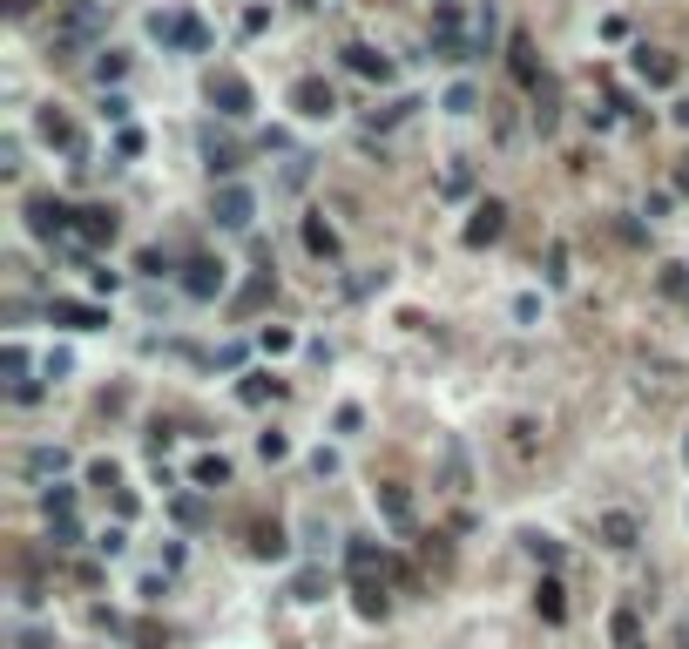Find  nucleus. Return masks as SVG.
<instances>
[{
    "instance_id": "nucleus-1",
    "label": "nucleus",
    "mask_w": 689,
    "mask_h": 649,
    "mask_svg": "<svg viewBox=\"0 0 689 649\" xmlns=\"http://www.w3.org/2000/svg\"><path fill=\"white\" fill-rule=\"evenodd\" d=\"M210 217H217L223 230H250L257 224V190H244V183H217Z\"/></svg>"
},
{
    "instance_id": "nucleus-2",
    "label": "nucleus",
    "mask_w": 689,
    "mask_h": 649,
    "mask_svg": "<svg viewBox=\"0 0 689 649\" xmlns=\"http://www.w3.org/2000/svg\"><path fill=\"white\" fill-rule=\"evenodd\" d=\"M27 230L48 237V244H68V237H75V210L55 203V197H34V203H27Z\"/></svg>"
},
{
    "instance_id": "nucleus-3",
    "label": "nucleus",
    "mask_w": 689,
    "mask_h": 649,
    "mask_svg": "<svg viewBox=\"0 0 689 649\" xmlns=\"http://www.w3.org/2000/svg\"><path fill=\"white\" fill-rule=\"evenodd\" d=\"M433 55L440 61H467L473 55L467 34H460V7H453V0H440V7H433Z\"/></svg>"
},
{
    "instance_id": "nucleus-4",
    "label": "nucleus",
    "mask_w": 689,
    "mask_h": 649,
    "mask_svg": "<svg viewBox=\"0 0 689 649\" xmlns=\"http://www.w3.org/2000/svg\"><path fill=\"white\" fill-rule=\"evenodd\" d=\"M291 109H298V115H312V122H332V115H338V95H332V81L304 75L298 89H291Z\"/></svg>"
},
{
    "instance_id": "nucleus-5",
    "label": "nucleus",
    "mask_w": 689,
    "mask_h": 649,
    "mask_svg": "<svg viewBox=\"0 0 689 649\" xmlns=\"http://www.w3.org/2000/svg\"><path fill=\"white\" fill-rule=\"evenodd\" d=\"M115 230H122V224H115V210H101V203H95V210H75V237H68V244L101 250V244H115Z\"/></svg>"
},
{
    "instance_id": "nucleus-6",
    "label": "nucleus",
    "mask_w": 689,
    "mask_h": 649,
    "mask_svg": "<svg viewBox=\"0 0 689 649\" xmlns=\"http://www.w3.org/2000/svg\"><path fill=\"white\" fill-rule=\"evenodd\" d=\"M507 460L514 467H534V460H541V420H507Z\"/></svg>"
},
{
    "instance_id": "nucleus-7",
    "label": "nucleus",
    "mask_w": 689,
    "mask_h": 649,
    "mask_svg": "<svg viewBox=\"0 0 689 649\" xmlns=\"http://www.w3.org/2000/svg\"><path fill=\"white\" fill-rule=\"evenodd\" d=\"M48 318L55 324H75V332H95V324H109L101 304H81V298H48Z\"/></svg>"
},
{
    "instance_id": "nucleus-8",
    "label": "nucleus",
    "mask_w": 689,
    "mask_h": 649,
    "mask_svg": "<svg viewBox=\"0 0 689 649\" xmlns=\"http://www.w3.org/2000/svg\"><path fill=\"white\" fill-rule=\"evenodd\" d=\"M210 101H217V115H250V81L244 75H217Z\"/></svg>"
},
{
    "instance_id": "nucleus-9",
    "label": "nucleus",
    "mask_w": 689,
    "mask_h": 649,
    "mask_svg": "<svg viewBox=\"0 0 689 649\" xmlns=\"http://www.w3.org/2000/svg\"><path fill=\"white\" fill-rule=\"evenodd\" d=\"M149 34H156V41H169V48H203V27L189 21V14H156V21H149Z\"/></svg>"
},
{
    "instance_id": "nucleus-10",
    "label": "nucleus",
    "mask_w": 689,
    "mask_h": 649,
    "mask_svg": "<svg viewBox=\"0 0 689 649\" xmlns=\"http://www.w3.org/2000/svg\"><path fill=\"white\" fill-rule=\"evenodd\" d=\"M21 473H27V481H61V473H68V447H27L21 453Z\"/></svg>"
},
{
    "instance_id": "nucleus-11",
    "label": "nucleus",
    "mask_w": 689,
    "mask_h": 649,
    "mask_svg": "<svg viewBox=\"0 0 689 649\" xmlns=\"http://www.w3.org/2000/svg\"><path fill=\"white\" fill-rule=\"evenodd\" d=\"M601 541H609L615 555H629L635 541H642V527H635V515H629V507H609V515H601Z\"/></svg>"
},
{
    "instance_id": "nucleus-12",
    "label": "nucleus",
    "mask_w": 689,
    "mask_h": 649,
    "mask_svg": "<svg viewBox=\"0 0 689 649\" xmlns=\"http://www.w3.org/2000/svg\"><path fill=\"white\" fill-rule=\"evenodd\" d=\"M507 230V203H480V210H473V224H467V244H493V237H501Z\"/></svg>"
},
{
    "instance_id": "nucleus-13",
    "label": "nucleus",
    "mask_w": 689,
    "mask_h": 649,
    "mask_svg": "<svg viewBox=\"0 0 689 649\" xmlns=\"http://www.w3.org/2000/svg\"><path fill=\"white\" fill-rule=\"evenodd\" d=\"M344 68H352V75H366V81H392V61L378 55V48H366V41L344 48Z\"/></svg>"
},
{
    "instance_id": "nucleus-14",
    "label": "nucleus",
    "mask_w": 689,
    "mask_h": 649,
    "mask_svg": "<svg viewBox=\"0 0 689 649\" xmlns=\"http://www.w3.org/2000/svg\"><path fill=\"white\" fill-rule=\"evenodd\" d=\"M635 75H642L649 89H669V81H676V61L656 55V48H635Z\"/></svg>"
},
{
    "instance_id": "nucleus-15",
    "label": "nucleus",
    "mask_w": 689,
    "mask_h": 649,
    "mask_svg": "<svg viewBox=\"0 0 689 649\" xmlns=\"http://www.w3.org/2000/svg\"><path fill=\"white\" fill-rule=\"evenodd\" d=\"M183 292H189V298H217V292H223V264L196 258V264H189V278H183Z\"/></svg>"
},
{
    "instance_id": "nucleus-16",
    "label": "nucleus",
    "mask_w": 689,
    "mask_h": 649,
    "mask_svg": "<svg viewBox=\"0 0 689 649\" xmlns=\"http://www.w3.org/2000/svg\"><path fill=\"white\" fill-rule=\"evenodd\" d=\"M41 135H48V143H61V149H68V156H75V163H81V135H75V122H68V115H61V109H41Z\"/></svg>"
},
{
    "instance_id": "nucleus-17",
    "label": "nucleus",
    "mask_w": 689,
    "mask_h": 649,
    "mask_svg": "<svg viewBox=\"0 0 689 649\" xmlns=\"http://www.w3.org/2000/svg\"><path fill=\"white\" fill-rule=\"evenodd\" d=\"M440 473H446V494H467V447H460V440L440 447Z\"/></svg>"
},
{
    "instance_id": "nucleus-18",
    "label": "nucleus",
    "mask_w": 689,
    "mask_h": 649,
    "mask_svg": "<svg viewBox=\"0 0 689 649\" xmlns=\"http://www.w3.org/2000/svg\"><path fill=\"white\" fill-rule=\"evenodd\" d=\"M514 81H521V89H541V68H534V41L527 34H514Z\"/></svg>"
},
{
    "instance_id": "nucleus-19",
    "label": "nucleus",
    "mask_w": 689,
    "mask_h": 649,
    "mask_svg": "<svg viewBox=\"0 0 689 649\" xmlns=\"http://www.w3.org/2000/svg\"><path fill=\"white\" fill-rule=\"evenodd\" d=\"M378 507H386L392 527H412V494L406 487H378Z\"/></svg>"
},
{
    "instance_id": "nucleus-20",
    "label": "nucleus",
    "mask_w": 689,
    "mask_h": 649,
    "mask_svg": "<svg viewBox=\"0 0 689 649\" xmlns=\"http://www.w3.org/2000/svg\"><path fill=\"white\" fill-rule=\"evenodd\" d=\"M534 609H541L547 622H561V616H567V602H561V582H555V575H547V582L534 589Z\"/></svg>"
},
{
    "instance_id": "nucleus-21",
    "label": "nucleus",
    "mask_w": 689,
    "mask_h": 649,
    "mask_svg": "<svg viewBox=\"0 0 689 649\" xmlns=\"http://www.w3.org/2000/svg\"><path fill=\"white\" fill-rule=\"evenodd\" d=\"M304 244H312L318 258H338V230L324 224V217H312V224H304Z\"/></svg>"
},
{
    "instance_id": "nucleus-22",
    "label": "nucleus",
    "mask_w": 689,
    "mask_h": 649,
    "mask_svg": "<svg viewBox=\"0 0 689 649\" xmlns=\"http://www.w3.org/2000/svg\"><path fill=\"white\" fill-rule=\"evenodd\" d=\"M609 629H615V643H622V649H649V643H642V622H635V609H615Z\"/></svg>"
},
{
    "instance_id": "nucleus-23",
    "label": "nucleus",
    "mask_w": 689,
    "mask_h": 649,
    "mask_svg": "<svg viewBox=\"0 0 689 649\" xmlns=\"http://www.w3.org/2000/svg\"><path fill=\"white\" fill-rule=\"evenodd\" d=\"M223 481H230V460H223V453H203L196 460V487H223Z\"/></svg>"
},
{
    "instance_id": "nucleus-24",
    "label": "nucleus",
    "mask_w": 689,
    "mask_h": 649,
    "mask_svg": "<svg viewBox=\"0 0 689 649\" xmlns=\"http://www.w3.org/2000/svg\"><path fill=\"white\" fill-rule=\"evenodd\" d=\"M237 392H244V406H264V399H278L284 386H278V379H264V372H250V379L237 386Z\"/></svg>"
},
{
    "instance_id": "nucleus-25",
    "label": "nucleus",
    "mask_w": 689,
    "mask_h": 649,
    "mask_svg": "<svg viewBox=\"0 0 689 649\" xmlns=\"http://www.w3.org/2000/svg\"><path fill=\"white\" fill-rule=\"evenodd\" d=\"M527 555L541 561V569H561V541L555 535H527Z\"/></svg>"
},
{
    "instance_id": "nucleus-26",
    "label": "nucleus",
    "mask_w": 689,
    "mask_h": 649,
    "mask_svg": "<svg viewBox=\"0 0 689 649\" xmlns=\"http://www.w3.org/2000/svg\"><path fill=\"white\" fill-rule=\"evenodd\" d=\"M0 366H7V386H27V352H21V346L0 352Z\"/></svg>"
},
{
    "instance_id": "nucleus-27",
    "label": "nucleus",
    "mask_w": 689,
    "mask_h": 649,
    "mask_svg": "<svg viewBox=\"0 0 689 649\" xmlns=\"http://www.w3.org/2000/svg\"><path fill=\"white\" fill-rule=\"evenodd\" d=\"M487 41H493V7H480L473 14V55H487Z\"/></svg>"
},
{
    "instance_id": "nucleus-28",
    "label": "nucleus",
    "mask_w": 689,
    "mask_h": 649,
    "mask_svg": "<svg viewBox=\"0 0 689 649\" xmlns=\"http://www.w3.org/2000/svg\"><path fill=\"white\" fill-rule=\"evenodd\" d=\"M473 89H467V81H453V89H446V109H453V115H473Z\"/></svg>"
},
{
    "instance_id": "nucleus-29",
    "label": "nucleus",
    "mask_w": 689,
    "mask_h": 649,
    "mask_svg": "<svg viewBox=\"0 0 689 649\" xmlns=\"http://www.w3.org/2000/svg\"><path fill=\"white\" fill-rule=\"evenodd\" d=\"M55 515H75V494H68V487H48V521H55Z\"/></svg>"
},
{
    "instance_id": "nucleus-30",
    "label": "nucleus",
    "mask_w": 689,
    "mask_h": 649,
    "mask_svg": "<svg viewBox=\"0 0 689 649\" xmlns=\"http://www.w3.org/2000/svg\"><path fill=\"white\" fill-rule=\"evenodd\" d=\"M250 548H257V555H284V535H278V527H257Z\"/></svg>"
},
{
    "instance_id": "nucleus-31",
    "label": "nucleus",
    "mask_w": 689,
    "mask_h": 649,
    "mask_svg": "<svg viewBox=\"0 0 689 649\" xmlns=\"http://www.w3.org/2000/svg\"><path fill=\"white\" fill-rule=\"evenodd\" d=\"M257 453H264V460H284L291 440H284V433H264V440H257Z\"/></svg>"
},
{
    "instance_id": "nucleus-32",
    "label": "nucleus",
    "mask_w": 689,
    "mask_h": 649,
    "mask_svg": "<svg viewBox=\"0 0 689 649\" xmlns=\"http://www.w3.org/2000/svg\"><path fill=\"white\" fill-rule=\"evenodd\" d=\"M55 541H61V548H75V541H81V527H75V515H55Z\"/></svg>"
},
{
    "instance_id": "nucleus-33",
    "label": "nucleus",
    "mask_w": 689,
    "mask_h": 649,
    "mask_svg": "<svg viewBox=\"0 0 689 649\" xmlns=\"http://www.w3.org/2000/svg\"><path fill=\"white\" fill-rule=\"evenodd\" d=\"M210 169H217V176H230V169H237V149H223V143H210Z\"/></svg>"
},
{
    "instance_id": "nucleus-34",
    "label": "nucleus",
    "mask_w": 689,
    "mask_h": 649,
    "mask_svg": "<svg viewBox=\"0 0 689 649\" xmlns=\"http://www.w3.org/2000/svg\"><path fill=\"white\" fill-rule=\"evenodd\" d=\"M34 7H41V0H7V14H14V21H27Z\"/></svg>"
},
{
    "instance_id": "nucleus-35",
    "label": "nucleus",
    "mask_w": 689,
    "mask_h": 649,
    "mask_svg": "<svg viewBox=\"0 0 689 649\" xmlns=\"http://www.w3.org/2000/svg\"><path fill=\"white\" fill-rule=\"evenodd\" d=\"M676 183H683V190H689V156H683V176H676Z\"/></svg>"
},
{
    "instance_id": "nucleus-36",
    "label": "nucleus",
    "mask_w": 689,
    "mask_h": 649,
    "mask_svg": "<svg viewBox=\"0 0 689 649\" xmlns=\"http://www.w3.org/2000/svg\"><path fill=\"white\" fill-rule=\"evenodd\" d=\"M676 649H689V629H683V636H676Z\"/></svg>"
},
{
    "instance_id": "nucleus-37",
    "label": "nucleus",
    "mask_w": 689,
    "mask_h": 649,
    "mask_svg": "<svg viewBox=\"0 0 689 649\" xmlns=\"http://www.w3.org/2000/svg\"><path fill=\"white\" fill-rule=\"evenodd\" d=\"M683 460H689V440H683Z\"/></svg>"
}]
</instances>
